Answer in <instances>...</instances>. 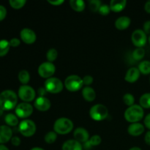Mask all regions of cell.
<instances>
[{
	"label": "cell",
	"mask_w": 150,
	"mask_h": 150,
	"mask_svg": "<svg viewBox=\"0 0 150 150\" xmlns=\"http://www.w3.org/2000/svg\"><path fill=\"white\" fill-rule=\"evenodd\" d=\"M18 103V95L14 91L7 89L0 93V108L4 111L16 108Z\"/></svg>",
	"instance_id": "1"
},
{
	"label": "cell",
	"mask_w": 150,
	"mask_h": 150,
	"mask_svg": "<svg viewBox=\"0 0 150 150\" xmlns=\"http://www.w3.org/2000/svg\"><path fill=\"white\" fill-rule=\"evenodd\" d=\"M125 119L130 123H136L140 122L144 117V108L140 105L134 104L128 107L125 111Z\"/></svg>",
	"instance_id": "2"
},
{
	"label": "cell",
	"mask_w": 150,
	"mask_h": 150,
	"mask_svg": "<svg viewBox=\"0 0 150 150\" xmlns=\"http://www.w3.org/2000/svg\"><path fill=\"white\" fill-rule=\"evenodd\" d=\"M74 125L72 120L66 117L57 119L54 124V131L59 135H66L73 130Z\"/></svg>",
	"instance_id": "3"
},
{
	"label": "cell",
	"mask_w": 150,
	"mask_h": 150,
	"mask_svg": "<svg viewBox=\"0 0 150 150\" xmlns=\"http://www.w3.org/2000/svg\"><path fill=\"white\" fill-rule=\"evenodd\" d=\"M89 116L95 121H103L108 116V110L103 104H95L89 110Z\"/></svg>",
	"instance_id": "4"
},
{
	"label": "cell",
	"mask_w": 150,
	"mask_h": 150,
	"mask_svg": "<svg viewBox=\"0 0 150 150\" xmlns=\"http://www.w3.org/2000/svg\"><path fill=\"white\" fill-rule=\"evenodd\" d=\"M83 85V80L78 75H70L66 78L64 82V86L66 89L72 92L80 90Z\"/></svg>",
	"instance_id": "5"
},
{
	"label": "cell",
	"mask_w": 150,
	"mask_h": 150,
	"mask_svg": "<svg viewBox=\"0 0 150 150\" xmlns=\"http://www.w3.org/2000/svg\"><path fill=\"white\" fill-rule=\"evenodd\" d=\"M37 126L35 122L32 120L26 119L19 123L18 130L21 134L23 135L24 137H32L36 133Z\"/></svg>",
	"instance_id": "6"
},
{
	"label": "cell",
	"mask_w": 150,
	"mask_h": 150,
	"mask_svg": "<svg viewBox=\"0 0 150 150\" xmlns=\"http://www.w3.org/2000/svg\"><path fill=\"white\" fill-rule=\"evenodd\" d=\"M44 87L48 93L58 94L63 90L64 83L58 78L51 77L45 80Z\"/></svg>",
	"instance_id": "7"
},
{
	"label": "cell",
	"mask_w": 150,
	"mask_h": 150,
	"mask_svg": "<svg viewBox=\"0 0 150 150\" xmlns=\"http://www.w3.org/2000/svg\"><path fill=\"white\" fill-rule=\"evenodd\" d=\"M18 97L23 102L29 103L35 99L36 92L29 85H21L18 91Z\"/></svg>",
	"instance_id": "8"
},
{
	"label": "cell",
	"mask_w": 150,
	"mask_h": 150,
	"mask_svg": "<svg viewBox=\"0 0 150 150\" xmlns=\"http://www.w3.org/2000/svg\"><path fill=\"white\" fill-rule=\"evenodd\" d=\"M33 110V106L30 103L23 102L18 104L17 106L15 108V112H16V115L18 118L26 120L32 115Z\"/></svg>",
	"instance_id": "9"
},
{
	"label": "cell",
	"mask_w": 150,
	"mask_h": 150,
	"mask_svg": "<svg viewBox=\"0 0 150 150\" xmlns=\"http://www.w3.org/2000/svg\"><path fill=\"white\" fill-rule=\"evenodd\" d=\"M56 72V67L52 62H45L40 64L38 69V73L39 76L42 79H48L53 77Z\"/></svg>",
	"instance_id": "10"
},
{
	"label": "cell",
	"mask_w": 150,
	"mask_h": 150,
	"mask_svg": "<svg viewBox=\"0 0 150 150\" xmlns=\"http://www.w3.org/2000/svg\"><path fill=\"white\" fill-rule=\"evenodd\" d=\"M148 40L146 34L143 29H138L133 32L131 35V41L133 45L137 48H143Z\"/></svg>",
	"instance_id": "11"
},
{
	"label": "cell",
	"mask_w": 150,
	"mask_h": 150,
	"mask_svg": "<svg viewBox=\"0 0 150 150\" xmlns=\"http://www.w3.org/2000/svg\"><path fill=\"white\" fill-rule=\"evenodd\" d=\"M20 37L21 40L26 44L35 43L37 40L36 33L29 28H23L20 32Z\"/></svg>",
	"instance_id": "12"
},
{
	"label": "cell",
	"mask_w": 150,
	"mask_h": 150,
	"mask_svg": "<svg viewBox=\"0 0 150 150\" xmlns=\"http://www.w3.org/2000/svg\"><path fill=\"white\" fill-rule=\"evenodd\" d=\"M34 106L38 111L45 112L50 109L51 106V103L46 97H38L34 102Z\"/></svg>",
	"instance_id": "13"
},
{
	"label": "cell",
	"mask_w": 150,
	"mask_h": 150,
	"mask_svg": "<svg viewBox=\"0 0 150 150\" xmlns=\"http://www.w3.org/2000/svg\"><path fill=\"white\" fill-rule=\"evenodd\" d=\"M73 137L75 140L78 141L81 144H84L89 141L90 139L89 137V133L85 128L81 127H77L73 132Z\"/></svg>",
	"instance_id": "14"
},
{
	"label": "cell",
	"mask_w": 150,
	"mask_h": 150,
	"mask_svg": "<svg viewBox=\"0 0 150 150\" xmlns=\"http://www.w3.org/2000/svg\"><path fill=\"white\" fill-rule=\"evenodd\" d=\"M13 138V130L7 125H0V144L7 143Z\"/></svg>",
	"instance_id": "15"
},
{
	"label": "cell",
	"mask_w": 150,
	"mask_h": 150,
	"mask_svg": "<svg viewBox=\"0 0 150 150\" xmlns=\"http://www.w3.org/2000/svg\"><path fill=\"white\" fill-rule=\"evenodd\" d=\"M145 126L142 123H131L127 127V132L131 136L137 137L144 133Z\"/></svg>",
	"instance_id": "16"
},
{
	"label": "cell",
	"mask_w": 150,
	"mask_h": 150,
	"mask_svg": "<svg viewBox=\"0 0 150 150\" xmlns=\"http://www.w3.org/2000/svg\"><path fill=\"white\" fill-rule=\"evenodd\" d=\"M140 71L139 70L138 67H130L126 72L125 80L130 83H133L137 81L140 78Z\"/></svg>",
	"instance_id": "17"
},
{
	"label": "cell",
	"mask_w": 150,
	"mask_h": 150,
	"mask_svg": "<svg viewBox=\"0 0 150 150\" xmlns=\"http://www.w3.org/2000/svg\"><path fill=\"white\" fill-rule=\"evenodd\" d=\"M131 23V20L127 16H121L119 17L117 20L115 21L114 26L118 30H125L130 26Z\"/></svg>",
	"instance_id": "18"
},
{
	"label": "cell",
	"mask_w": 150,
	"mask_h": 150,
	"mask_svg": "<svg viewBox=\"0 0 150 150\" xmlns=\"http://www.w3.org/2000/svg\"><path fill=\"white\" fill-rule=\"evenodd\" d=\"M62 150H83V146L80 142L75 139H69L64 142Z\"/></svg>",
	"instance_id": "19"
},
{
	"label": "cell",
	"mask_w": 150,
	"mask_h": 150,
	"mask_svg": "<svg viewBox=\"0 0 150 150\" xmlns=\"http://www.w3.org/2000/svg\"><path fill=\"white\" fill-rule=\"evenodd\" d=\"M127 1L126 0H111L110 1V8L111 11L114 13H120L126 7Z\"/></svg>",
	"instance_id": "20"
},
{
	"label": "cell",
	"mask_w": 150,
	"mask_h": 150,
	"mask_svg": "<svg viewBox=\"0 0 150 150\" xmlns=\"http://www.w3.org/2000/svg\"><path fill=\"white\" fill-rule=\"evenodd\" d=\"M82 96L83 99L87 102H93L96 98V92L95 89L91 86H85L82 89Z\"/></svg>",
	"instance_id": "21"
},
{
	"label": "cell",
	"mask_w": 150,
	"mask_h": 150,
	"mask_svg": "<svg viewBox=\"0 0 150 150\" xmlns=\"http://www.w3.org/2000/svg\"><path fill=\"white\" fill-rule=\"evenodd\" d=\"M70 7L76 12H83L86 8V3L83 0H70L69 1Z\"/></svg>",
	"instance_id": "22"
},
{
	"label": "cell",
	"mask_w": 150,
	"mask_h": 150,
	"mask_svg": "<svg viewBox=\"0 0 150 150\" xmlns=\"http://www.w3.org/2000/svg\"><path fill=\"white\" fill-rule=\"evenodd\" d=\"M4 121L5 123L7 124V126L9 127H15V126H17L18 125H19L18 122V117L16 115V114H13L10 113V114H7V115L4 117Z\"/></svg>",
	"instance_id": "23"
},
{
	"label": "cell",
	"mask_w": 150,
	"mask_h": 150,
	"mask_svg": "<svg viewBox=\"0 0 150 150\" xmlns=\"http://www.w3.org/2000/svg\"><path fill=\"white\" fill-rule=\"evenodd\" d=\"M10 42L7 40H0V57L7 55L10 48Z\"/></svg>",
	"instance_id": "24"
},
{
	"label": "cell",
	"mask_w": 150,
	"mask_h": 150,
	"mask_svg": "<svg viewBox=\"0 0 150 150\" xmlns=\"http://www.w3.org/2000/svg\"><path fill=\"white\" fill-rule=\"evenodd\" d=\"M18 78L22 85H27L30 81V74L26 70H22L18 73Z\"/></svg>",
	"instance_id": "25"
},
{
	"label": "cell",
	"mask_w": 150,
	"mask_h": 150,
	"mask_svg": "<svg viewBox=\"0 0 150 150\" xmlns=\"http://www.w3.org/2000/svg\"><path fill=\"white\" fill-rule=\"evenodd\" d=\"M139 104L143 108H150V92L143 94L139 99Z\"/></svg>",
	"instance_id": "26"
},
{
	"label": "cell",
	"mask_w": 150,
	"mask_h": 150,
	"mask_svg": "<svg viewBox=\"0 0 150 150\" xmlns=\"http://www.w3.org/2000/svg\"><path fill=\"white\" fill-rule=\"evenodd\" d=\"M138 69L142 74H150V61H148V60L142 61L138 66Z\"/></svg>",
	"instance_id": "27"
},
{
	"label": "cell",
	"mask_w": 150,
	"mask_h": 150,
	"mask_svg": "<svg viewBox=\"0 0 150 150\" xmlns=\"http://www.w3.org/2000/svg\"><path fill=\"white\" fill-rule=\"evenodd\" d=\"M145 54H146V51H145L144 48H136L132 53V57L136 61H141L145 57Z\"/></svg>",
	"instance_id": "28"
},
{
	"label": "cell",
	"mask_w": 150,
	"mask_h": 150,
	"mask_svg": "<svg viewBox=\"0 0 150 150\" xmlns=\"http://www.w3.org/2000/svg\"><path fill=\"white\" fill-rule=\"evenodd\" d=\"M57 139V133L54 131H49L44 136V141L48 144H54Z\"/></svg>",
	"instance_id": "29"
},
{
	"label": "cell",
	"mask_w": 150,
	"mask_h": 150,
	"mask_svg": "<svg viewBox=\"0 0 150 150\" xmlns=\"http://www.w3.org/2000/svg\"><path fill=\"white\" fill-rule=\"evenodd\" d=\"M58 57V51L55 48H50L46 53V58L48 62H52L55 61Z\"/></svg>",
	"instance_id": "30"
},
{
	"label": "cell",
	"mask_w": 150,
	"mask_h": 150,
	"mask_svg": "<svg viewBox=\"0 0 150 150\" xmlns=\"http://www.w3.org/2000/svg\"><path fill=\"white\" fill-rule=\"evenodd\" d=\"M101 5H102V1L100 0H90L89 1V10L93 13L98 12Z\"/></svg>",
	"instance_id": "31"
},
{
	"label": "cell",
	"mask_w": 150,
	"mask_h": 150,
	"mask_svg": "<svg viewBox=\"0 0 150 150\" xmlns=\"http://www.w3.org/2000/svg\"><path fill=\"white\" fill-rule=\"evenodd\" d=\"M122 100L124 103L128 107L131 106V105H134L135 103V98L132 94L130 93H126L125 94L124 96L122 98Z\"/></svg>",
	"instance_id": "32"
},
{
	"label": "cell",
	"mask_w": 150,
	"mask_h": 150,
	"mask_svg": "<svg viewBox=\"0 0 150 150\" xmlns=\"http://www.w3.org/2000/svg\"><path fill=\"white\" fill-rule=\"evenodd\" d=\"M26 3V0H10L9 1V4L11 6V7L16 9V10H18V9L24 7Z\"/></svg>",
	"instance_id": "33"
},
{
	"label": "cell",
	"mask_w": 150,
	"mask_h": 150,
	"mask_svg": "<svg viewBox=\"0 0 150 150\" xmlns=\"http://www.w3.org/2000/svg\"><path fill=\"white\" fill-rule=\"evenodd\" d=\"M88 142H89V143L92 146H96L100 144L101 142H102V139H101L99 135H94L93 136L90 137Z\"/></svg>",
	"instance_id": "34"
},
{
	"label": "cell",
	"mask_w": 150,
	"mask_h": 150,
	"mask_svg": "<svg viewBox=\"0 0 150 150\" xmlns=\"http://www.w3.org/2000/svg\"><path fill=\"white\" fill-rule=\"evenodd\" d=\"M99 13L102 16H107L111 12V8L110 6L107 4H102V5L100 7L99 10H98Z\"/></svg>",
	"instance_id": "35"
},
{
	"label": "cell",
	"mask_w": 150,
	"mask_h": 150,
	"mask_svg": "<svg viewBox=\"0 0 150 150\" xmlns=\"http://www.w3.org/2000/svg\"><path fill=\"white\" fill-rule=\"evenodd\" d=\"M82 80H83V85H85L86 86H89L94 81L93 77L92 76H89V75L83 76L82 78Z\"/></svg>",
	"instance_id": "36"
},
{
	"label": "cell",
	"mask_w": 150,
	"mask_h": 150,
	"mask_svg": "<svg viewBox=\"0 0 150 150\" xmlns=\"http://www.w3.org/2000/svg\"><path fill=\"white\" fill-rule=\"evenodd\" d=\"M7 16V9L5 7L0 4V21L4 20Z\"/></svg>",
	"instance_id": "37"
},
{
	"label": "cell",
	"mask_w": 150,
	"mask_h": 150,
	"mask_svg": "<svg viewBox=\"0 0 150 150\" xmlns=\"http://www.w3.org/2000/svg\"><path fill=\"white\" fill-rule=\"evenodd\" d=\"M10 45L11 47H13V48H16V47L19 46L21 44V40L18 38H12L10 41Z\"/></svg>",
	"instance_id": "38"
},
{
	"label": "cell",
	"mask_w": 150,
	"mask_h": 150,
	"mask_svg": "<svg viewBox=\"0 0 150 150\" xmlns=\"http://www.w3.org/2000/svg\"><path fill=\"white\" fill-rule=\"evenodd\" d=\"M10 142H11V144L13 145V146H18L19 145L21 144V141L20 138L18 137V136H13V138L11 139Z\"/></svg>",
	"instance_id": "39"
},
{
	"label": "cell",
	"mask_w": 150,
	"mask_h": 150,
	"mask_svg": "<svg viewBox=\"0 0 150 150\" xmlns=\"http://www.w3.org/2000/svg\"><path fill=\"white\" fill-rule=\"evenodd\" d=\"M143 30L146 35H150V21H146L143 25Z\"/></svg>",
	"instance_id": "40"
},
{
	"label": "cell",
	"mask_w": 150,
	"mask_h": 150,
	"mask_svg": "<svg viewBox=\"0 0 150 150\" xmlns=\"http://www.w3.org/2000/svg\"><path fill=\"white\" fill-rule=\"evenodd\" d=\"M144 123L145 127H146L148 130H150V113L145 117L144 120Z\"/></svg>",
	"instance_id": "41"
},
{
	"label": "cell",
	"mask_w": 150,
	"mask_h": 150,
	"mask_svg": "<svg viewBox=\"0 0 150 150\" xmlns=\"http://www.w3.org/2000/svg\"><path fill=\"white\" fill-rule=\"evenodd\" d=\"M48 2L54 6H59L64 2V0H48Z\"/></svg>",
	"instance_id": "42"
},
{
	"label": "cell",
	"mask_w": 150,
	"mask_h": 150,
	"mask_svg": "<svg viewBox=\"0 0 150 150\" xmlns=\"http://www.w3.org/2000/svg\"><path fill=\"white\" fill-rule=\"evenodd\" d=\"M46 93H48L46 91V89H45V87H40L38 89V94L39 95V97H45V95H46Z\"/></svg>",
	"instance_id": "43"
},
{
	"label": "cell",
	"mask_w": 150,
	"mask_h": 150,
	"mask_svg": "<svg viewBox=\"0 0 150 150\" xmlns=\"http://www.w3.org/2000/svg\"><path fill=\"white\" fill-rule=\"evenodd\" d=\"M144 142L147 145L150 146V130L147 131L144 136Z\"/></svg>",
	"instance_id": "44"
},
{
	"label": "cell",
	"mask_w": 150,
	"mask_h": 150,
	"mask_svg": "<svg viewBox=\"0 0 150 150\" xmlns=\"http://www.w3.org/2000/svg\"><path fill=\"white\" fill-rule=\"evenodd\" d=\"M144 10L146 13L150 14V0L147 1L144 4Z\"/></svg>",
	"instance_id": "45"
},
{
	"label": "cell",
	"mask_w": 150,
	"mask_h": 150,
	"mask_svg": "<svg viewBox=\"0 0 150 150\" xmlns=\"http://www.w3.org/2000/svg\"><path fill=\"white\" fill-rule=\"evenodd\" d=\"M0 150H10L4 144H0Z\"/></svg>",
	"instance_id": "46"
},
{
	"label": "cell",
	"mask_w": 150,
	"mask_h": 150,
	"mask_svg": "<svg viewBox=\"0 0 150 150\" xmlns=\"http://www.w3.org/2000/svg\"><path fill=\"white\" fill-rule=\"evenodd\" d=\"M129 150H142L140 147H138V146H133V147L130 148Z\"/></svg>",
	"instance_id": "47"
},
{
	"label": "cell",
	"mask_w": 150,
	"mask_h": 150,
	"mask_svg": "<svg viewBox=\"0 0 150 150\" xmlns=\"http://www.w3.org/2000/svg\"><path fill=\"white\" fill-rule=\"evenodd\" d=\"M30 150H45L44 149H42V148H40V147H38V146H35V147H33Z\"/></svg>",
	"instance_id": "48"
},
{
	"label": "cell",
	"mask_w": 150,
	"mask_h": 150,
	"mask_svg": "<svg viewBox=\"0 0 150 150\" xmlns=\"http://www.w3.org/2000/svg\"><path fill=\"white\" fill-rule=\"evenodd\" d=\"M4 111L2 109V108H0V117H1V116L3 115V114H4Z\"/></svg>",
	"instance_id": "49"
},
{
	"label": "cell",
	"mask_w": 150,
	"mask_h": 150,
	"mask_svg": "<svg viewBox=\"0 0 150 150\" xmlns=\"http://www.w3.org/2000/svg\"><path fill=\"white\" fill-rule=\"evenodd\" d=\"M148 42H149V43L150 44V35L149 36V38H148Z\"/></svg>",
	"instance_id": "50"
},
{
	"label": "cell",
	"mask_w": 150,
	"mask_h": 150,
	"mask_svg": "<svg viewBox=\"0 0 150 150\" xmlns=\"http://www.w3.org/2000/svg\"><path fill=\"white\" fill-rule=\"evenodd\" d=\"M149 82H150V77H149Z\"/></svg>",
	"instance_id": "51"
}]
</instances>
